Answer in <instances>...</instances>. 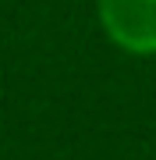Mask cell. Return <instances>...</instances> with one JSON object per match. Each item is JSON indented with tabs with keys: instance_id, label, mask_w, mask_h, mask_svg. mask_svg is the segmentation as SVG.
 Masks as SVG:
<instances>
[{
	"instance_id": "6da1fadb",
	"label": "cell",
	"mask_w": 156,
	"mask_h": 160,
	"mask_svg": "<svg viewBox=\"0 0 156 160\" xmlns=\"http://www.w3.org/2000/svg\"><path fill=\"white\" fill-rule=\"evenodd\" d=\"M103 29L131 53H156V0H99Z\"/></svg>"
}]
</instances>
